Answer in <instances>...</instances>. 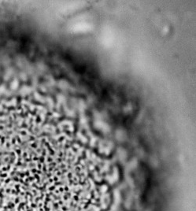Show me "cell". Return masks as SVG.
I'll list each match as a JSON object with an SVG mask.
<instances>
[{"instance_id": "obj_1", "label": "cell", "mask_w": 196, "mask_h": 211, "mask_svg": "<svg viewBox=\"0 0 196 211\" xmlns=\"http://www.w3.org/2000/svg\"><path fill=\"white\" fill-rule=\"evenodd\" d=\"M17 87V81H14V82L11 84V88L13 89H15Z\"/></svg>"}]
</instances>
